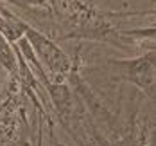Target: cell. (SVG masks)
<instances>
[{"instance_id":"obj_2","label":"cell","mask_w":156,"mask_h":146,"mask_svg":"<svg viewBox=\"0 0 156 146\" xmlns=\"http://www.w3.org/2000/svg\"><path fill=\"white\" fill-rule=\"evenodd\" d=\"M109 67L119 69L117 78L122 81L135 83L142 92H145L149 99H154V52L149 51L140 58H131V60H117L109 58Z\"/></svg>"},{"instance_id":"obj_1","label":"cell","mask_w":156,"mask_h":146,"mask_svg":"<svg viewBox=\"0 0 156 146\" xmlns=\"http://www.w3.org/2000/svg\"><path fill=\"white\" fill-rule=\"evenodd\" d=\"M23 36L27 38L36 58L41 60L40 63L45 69L47 76H52L54 81H63L65 78H68V72L72 69V60L54 40H50L41 31L31 25H27Z\"/></svg>"}]
</instances>
